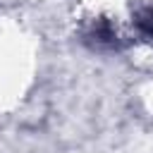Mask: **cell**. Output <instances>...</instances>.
<instances>
[{"mask_svg": "<svg viewBox=\"0 0 153 153\" xmlns=\"http://www.w3.org/2000/svg\"><path fill=\"white\" fill-rule=\"evenodd\" d=\"M86 41L93 48H115L117 45V31L108 19H98L86 31Z\"/></svg>", "mask_w": 153, "mask_h": 153, "instance_id": "1", "label": "cell"}, {"mask_svg": "<svg viewBox=\"0 0 153 153\" xmlns=\"http://www.w3.org/2000/svg\"><path fill=\"white\" fill-rule=\"evenodd\" d=\"M134 22H136L139 33L153 41V5H151V7H143V10L136 14V19H134Z\"/></svg>", "mask_w": 153, "mask_h": 153, "instance_id": "2", "label": "cell"}]
</instances>
